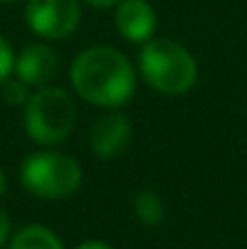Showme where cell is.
I'll use <instances>...</instances> for the list:
<instances>
[{"label": "cell", "mask_w": 247, "mask_h": 249, "mask_svg": "<svg viewBox=\"0 0 247 249\" xmlns=\"http://www.w3.org/2000/svg\"><path fill=\"white\" fill-rule=\"evenodd\" d=\"M12 68H15V51L10 41L0 34V85L12 75Z\"/></svg>", "instance_id": "12"}, {"label": "cell", "mask_w": 247, "mask_h": 249, "mask_svg": "<svg viewBox=\"0 0 247 249\" xmlns=\"http://www.w3.org/2000/svg\"><path fill=\"white\" fill-rule=\"evenodd\" d=\"M141 78L165 97L187 94L199 80V66L191 51L167 36H153L138 53Z\"/></svg>", "instance_id": "2"}, {"label": "cell", "mask_w": 247, "mask_h": 249, "mask_svg": "<svg viewBox=\"0 0 247 249\" xmlns=\"http://www.w3.org/2000/svg\"><path fill=\"white\" fill-rule=\"evenodd\" d=\"M5 191H7V177H5V172L0 167V198L5 196Z\"/></svg>", "instance_id": "16"}, {"label": "cell", "mask_w": 247, "mask_h": 249, "mask_svg": "<svg viewBox=\"0 0 247 249\" xmlns=\"http://www.w3.org/2000/svg\"><path fill=\"white\" fill-rule=\"evenodd\" d=\"M10 249H66L63 242L58 240V235L39 223H29L24 228H19L12 237H10Z\"/></svg>", "instance_id": "9"}, {"label": "cell", "mask_w": 247, "mask_h": 249, "mask_svg": "<svg viewBox=\"0 0 247 249\" xmlns=\"http://www.w3.org/2000/svg\"><path fill=\"white\" fill-rule=\"evenodd\" d=\"M114 27L129 44H146L155 36L158 15L148 0H121L114 12Z\"/></svg>", "instance_id": "8"}, {"label": "cell", "mask_w": 247, "mask_h": 249, "mask_svg": "<svg viewBox=\"0 0 247 249\" xmlns=\"http://www.w3.org/2000/svg\"><path fill=\"white\" fill-rule=\"evenodd\" d=\"M19 181L27 194L44 201H58L78 194L82 184V167L68 153L37 150L22 160Z\"/></svg>", "instance_id": "4"}, {"label": "cell", "mask_w": 247, "mask_h": 249, "mask_svg": "<svg viewBox=\"0 0 247 249\" xmlns=\"http://www.w3.org/2000/svg\"><path fill=\"white\" fill-rule=\"evenodd\" d=\"M58 68H61V58L54 51V46L44 41H34V44H27L19 53H15L12 75L37 89V87L51 85Z\"/></svg>", "instance_id": "7"}, {"label": "cell", "mask_w": 247, "mask_h": 249, "mask_svg": "<svg viewBox=\"0 0 247 249\" xmlns=\"http://www.w3.org/2000/svg\"><path fill=\"white\" fill-rule=\"evenodd\" d=\"M87 2L90 7H97V10H109V7H116L121 0H82Z\"/></svg>", "instance_id": "15"}, {"label": "cell", "mask_w": 247, "mask_h": 249, "mask_svg": "<svg viewBox=\"0 0 247 249\" xmlns=\"http://www.w3.org/2000/svg\"><path fill=\"white\" fill-rule=\"evenodd\" d=\"M0 2H19V0H0Z\"/></svg>", "instance_id": "17"}, {"label": "cell", "mask_w": 247, "mask_h": 249, "mask_svg": "<svg viewBox=\"0 0 247 249\" xmlns=\"http://www.w3.org/2000/svg\"><path fill=\"white\" fill-rule=\"evenodd\" d=\"M0 94H2V99H5V104L7 107H15V109H24V104L29 102V97H32V87L27 83H22L19 78H15V75H10L5 83L0 85Z\"/></svg>", "instance_id": "11"}, {"label": "cell", "mask_w": 247, "mask_h": 249, "mask_svg": "<svg viewBox=\"0 0 247 249\" xmlns=\"http://www.w3.org/2000/svg\"><path fill=\"white\" fill-rule=\"evenodd\" d=\"M133 138V126L131 119L116 109H107L102 116L95 119L87 133V145L90 153L99 160H114L126 153Z\"/></svg>", "instance_id": "6"}, {"label": "cell", "mask_w": 247, "mask_h": 249, "mask_svg": "<svg viewBox=\"0 0 247 249\" xmlns=\"http://www.w3.org/2000/svg\"><path fill=\"white\" fill-rule=\"evenodd\" d=\"M24 131L32 143L41 148L61 145L78 124V107L73 92L58 85H44L32 89L22 111Z\"/></svg>", "instance_id": "3"}, {"label": "cell", "mask_w": 247, "mask_h": 249, "mask_svg": "<svg viewBox=\"0 0 247 249\" xmlns=\"http://www.w3.org/2000/svg\"><path fill=\"white\" fill-rule=\"evenodd\" d=\"M131 211L136 220L146 228H158L165 220V201L163 196L153 189H141L131 198Z\"/></svg>", "instance_id": "10"}, {"label": "cell", "mask_w": 247, "mask_h": 249, "mask_svg": "<svg viewBox=\"0 0 247 249\" xmlns=\"http://www.w3.org/2000/svg\"><path fill=\"white\" fill-rule=\"evenodd\" d=\"M71 87L82 102L99 109H119L136 92V66L114 46H87L73 58Z\"/></svg>", "instance_id": "1"}, {"label": "cell", "mask_w": 247, "mask_h": 249, "mask_svg": "<svg viewBox=\"0 0 247 249\" xmlns=\"http://www.w3.org/2000/svg\"><path fill=\"white\" fill-rule=\"evenodd\" d=\"M10 230H12V223H10V215L5 208H0V249L7 245L10 240Z\"/></svg>", "instance_id": "13"}, {"label": "cell", "mask_w": 247, "mask_h": 249, "mask_svg": "<svg viewBox=\"0 0 247 249\" xmlns=\"http://www.w3.org/2000/svg\"><path fill=\"white\" fill-rule=\"evenodd\" d=\"M76 249H114V247L109 242H104V240H85Z\"/></svg>", "instance_id": "14"}, {"label": "cell", "mask_w": 247, "mask_h": 249, "mask_svg": "<svg viewBox=\"0 0 247 249\" xmlns=\"http://www.w3.org/2000/svg\"><path fill=\"white\" fill-rule=\"evenodd\" d=\"M82 0H27V27L44 41L68 39L80 24Z\"/></svg>", "instance_id": "5"}]
</instances>
